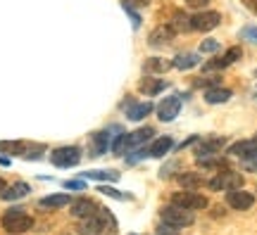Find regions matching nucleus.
<instances>
[{"instance_id":"nucleus-1","label":"nucleus","mask_w":257,"mask_h":235,"mask_svg":"<svg viewBox=\"0 0 257 235\" xmlns=\"http://www.w3.org/2000/svg\"><path fill=\"white\" fill-rule=\"evenodd\" d=\"M153 136H155V128H150V126L136 128V131H131V133H119L117 140L112 143V152L124 154V152H131V150H138V147H143Z\"/></svg>"},{"instance_id":"nucleus-2","label":"nucleus","mask_w":257,"mask_h":235,"mask_svg":"<svg viewBox=\"0 0 257 235\" xmlns=\"http://www.w3.org/2000/svg\"><path fill=\"white\" fill-rule=\"evenodd\" d=\"M3 228L12 235H19V233H27L34 228V216H29L27 211H22V209H10L3 214Z\"/></svg>"},{"instance_id":"nucleus-3","label":"nucleus","mask_w":257,"mask_h":235,"mask_svg":"<svg viewBox=\"0 0 257 235\" xmlns=\"http://www.w3.org/2000/svg\"><path fill=\"white\" fill-rule=\"evenodd\" d=\"M162 221H165L167 226L181 230V228H188L195 223V214H193L191 209L179 207V204H169V207L162 209Z\"/></svg>"},{"instance_id":"nucleus-4","label":"nucleus","mask_w":257,"mask_h":235,"mask_svg":"<svg viewBox=\"0 0 257 235\" xmlns=\"http://www.w3.org/2000/svg\"><path fill=\"white\" fill-rule=\"evenodd\" d=\"M210 190L219 192V190H236V188H243V176L238 171H231V169H221L214 178L207 181Z\"/></svg>"},{"instance_id":"nucleus-5","label":"nucleus","mask_w":257,"mask_h":235,"mask_svg":"<svg viewBox=\"0 0 257 235\" xmlns=\"http://www.w3.org/2000/svg\"><path fill=\"white\" fill-rule=\"evenodd\" d=\"M172 204H179L184 209H191V211H198V209H207L210 199L195 192V190H181V192H174L172 195Z\"/></svg>"},{"instance_id":"nucleus-6","label":"nucleus","mask_w":257,"mask_h":235,"mask_svg":"<svg viewBox=\"0 0 257 235\" xmlns=\"http://www.w3.org/2000/svg\"><path fill=\"white\" fill-rule=\"evenodd\" d=\"M50 162L60 166V169H69V166H76L81 162V150L76 145H64V147H57L50 152Z\"/></svg>"},{"instance_id":"nucleus-7","label":"nucleus","mask_w":257,"mask_h":235,"mask_svg":"<svg viewBox=\"0 0 257 235\" xmlns=\"http://www.w3.org/2000/svg\"><path fill=\"white\" fill-rule=\"evenodd\" d=\"M219 24H221V15L214 12V10H202V12H195L191 17V29L193 31H202V34L217 29Z\"/></svg>"},{"instance_id":"nucleus-8","label":"nucleus","mask_w":257,"mask_h":235,"mask_svg":"<svg viewBox=\"0 0 257 235\" xmlns=\"http://www.w3.org/2000/svg\"><path fill=\"white\" fill-rule=\"evenodd\" d=\"M172 147H174V140L169 136L165 138H157L153 145H148L143 152H138V154H131L128 157V162H138V159H143V157H165V154L172 152Z\"/></svg>"},{"instance_id":"nucleus-9","label":"nucleus","mask_w":257,"mask_h":235,"mask_svg":"<svg viewBox=\"0 0 257 235\" xmlns=\"http://www.w3.org/2000/svg\"><path fill=\"white\" fill-rule=\"evenodd\" d=\"M226 204H229L231 209H236V211H248V209L255 207V195L252 192H248V190H229L226 192Z\"/></svg>"},{"instance_id":"nucleus-10","label":"nucleus","mask_w":257,"mask_h":235,"mask_svg":"<svg viewBox=\"0 0 257 235\" xmlns=\"http://www.w3.org/2000/svg\"><path fill=\"white\" fill-rule=\"evenodd\" d=\"M179 112H181V100L176 98V95H169V98H165L160 105H157V119L160 121H174L176 117H179Z\"/></svg>"},{"instance_id":"nucleus-11","label":"nucleus","mask_w":257,"mask_h":235,"mask_svg":"<svg viewBox=\"0 0 257 235\" xmlns=\"http://www.w3.org/2000/svg\"><path fill=\"white\" fill-rule=\"evenodd\" d=\"M69 211H72V216L74 218H86V216H93L95 211H98V204L93 202V199L88 197H79V199H74L72 204H69Z\"/></svg>"},{"instance_id":"nucleus-12","label":"nucleus","mask_w":257,"mask_h":235,"mask_svg":"<svg viewBox=\"0 0 257 235\" xmlns=\"http://www.w3.org/2000/svg\"><path fill=\"white\" fill-rule=\"evenodd\" d=\"M226 145V140L219 136H214V138H205V140H200L198 143V147H195V154L198 157H212V154H217Z\"/></svg>"},{"instance_id":"nucleus-13","label":"nucleus","mask_w":257,"mask_h":235,"mask_svg":"<svg viewBox=\"0 0 257 235\" xmlns=\"http://www.w3.org/2000/svg\"><path fill=\"white\" fill-rule=\"evenodd\" d=\"M240 48H229L224 57H217V60H212V62L205 64V72H214V69H224V67H229V64L238 62L240 60Z\"/></svg>"},{"instance_id":"nucleus-14","label":"nucleus","mask_w":257,"mask_h":235,"mask_svg":"<svg viewBox=\"0 0 257 235\" xmlns=\"http://www.w3.org/2000/svg\"><path fill=\"white\" fill-rule=\"evenodd\" d=\"M229 154L233 157H240V159H250V157H257V140H238L229 147Z\"/></svg>"},{"instance_id":"nucleus-15","label":"nucleus","mask_w":257,"mask_h":235,"mask_svg":"<svg viewBox=\"0 0 257 235\" xmlns=\"http://www.w3.org/2000/svg\"><path fill=\"white\" fill-rule=\"evenodd\" d=\"M169 67H172V62L165 60V57H148L146 62H143V72L148 76H157V74L169 72Z\"/></svg>"},{"instance_id":"nucleus-16","label":"nucleus","mask_w":257,"mask_h":235,"mask_svg":"<svg viewBox=\"0 0 257 235\" xmlns=\"http://www.w3.org/2000/svg\"><path fill=\"white\" fill-rule=\"evenodd\" d=\"M38 204L43 209H62V207H69V204H72V197H69L67 192H55V195H46Z\"/></svg>"},{"instance_id":"nucleus-17","label":"nucleus","mask_w":257,"mask_h":235,"mask_svg":"<svg viewBox=\"0 0 257 235\" xmlns=\"http://www.w3.org/2000/svg\"><path fill=\"white\" fill-rule=\"evenodd\" d=\"M174 36H176L174 29L167 24V27H157L155 31L150 34V38H148V41H150V46L160 48V46H167V43H172V38H174Z\"/></svg>"},{"instance_id":"nucleus-18","label":"nucleus","mask_w":257,"mask_h":235,"mask_svg":"<svg viewBox=\"0 0 257 235\" xmlns=\"http://www.w3.org/2000/svg\"><path fill=\"white\" fill-rule=\"evenodd\" d=\"M29 192H31V188H29V183H15V185H10V188H5L3 192H0V197L5 199V202H15V199H22L27 197Z\"/></svg>"},{"instance_id":"nucleus-19","label":"nucleus","mask_w":257,"mask_h":235,"mask_svg":"<svg viewBox=\"0 0 257 235\" xmlns=\"http://www.w3.org/2000/svg\"><path fill=\"white\" fill-rule=\"evenodd\" d=\"M141 93H146V95H160V93L167 88V81H162V79H157V76H146L143 81H141Z\"/></svg>"},{"instance_id":"nucleus-20","label":"nucleus","mask_w":257,"mask_h":235,"mask_svg":"<svg viewBox=\"0 0 257 235\" xmlns=\"http://www.w3.org/2000/svg\"><path fill=\"white\" fill-rule=\"evenodd\" d=\"M231 91L229 88H221V86H212L205 91V102L207 105H221V102H229Z\"/></svg>"},{"instance_id":"nucleus-21","label":"nucleus","mask_w":257,"mask_h":235,"mask_svg":"<svg viewBox=\"0 0 257 235\" xmlns=\"http://www.w3.org/2000/svg\"><path fill=\"white\" fill-rule=\"evenodd\" d=\"M119 128H107V131H100L93 136V143H95V154H102L107 147H112V138L117 133Z\"/></svg>"},{"instance_id":"nucleus-22","label":"nucleus","mask_w":257,"mask_h":235,"mask_svg":"<svg viewBox=\"0 0 257 235\" xmlns=\"http://www.w3.org/2000/svg\"><path fill=\"white\" fill-rule=\"evenodd\" d=\"M198 64H200V55L195 53H179L172 60V67H176V69H193Z\"/></svg>"},{"instance_id":"nucleus-23","label":"nucleus","mask_w":257,"mask_h":235,"mask_svg":"<svg viewBox=\"0 0 257 235\" xmlns=\"http://www.w3.org/2000/svg\"><path fill=\"white\" fill-rule=\"evenodd\" d=\"M150 112H153V105H150V102L128 105V107H126V119H131V121H141V119H146Z\"/></svg>"},{"instance_id":"nucleus-24","label":"nucleus","mask_w":257,"mask_h":235,"mask_svg":"<svg viewBox=\"0 0 257 235\" xmlns=\"http://www.w3.org/2000/svg\"><path fill=\"white\" fill-rule=\"evenodd\" d=\"M202 183H205V178H202L200 173H195V171H188V173H181V176H179V185L186 188V190L200 188Z\"/></svg>"},{"instance_id":"nucleus-25","label":"nucleus","mask_w":257,"mask_h":235,"mask_svg":"<svg viewBox=\"0 0 257 235\" xmlns=\"http://www.w3.org/2000/svg\"><path fill=\"white\" fill-rule=\"evenodd\" d=\"M169 27L174 29V34H181V31H188L191 29V17L188 15H181V12H176L174 19H172V24Z\"/></svg>"},{"instance_id":"nucleus-26","label":"nucleus","mask_w":257,"mask_h":235,"mask_svg":"<svg viewBox=\"0 0 257 235\" xmlns=\"http://www.w3.org/2000/svg\"><path fill=\"white\" fill-rule=\"evenodd\" d=\"M83 178H91V181H119V173L117 171H86Z\"/></svg>"},{"instance_id":"nucleus-27","label":"nucleus","mask_w":257,"mask_h":235,"mask_svg":"<svg viewBox=\"0 0 257 235\" xmlns=\"http://www.w3.org/2000/svg\"><path fill=\"white\" fill-rule=\"evenodd\" d=\"M0 150H3V152H12V154H24V143L5 140V143H0Z\"/></svg>"},{"instance_id":"nucleus-28","label":"nucleus","mask_w":257,"mask_h":235,"mask_svg":"<svg viewBox=\"0 0 257 235\" xmlns=\"http://www.w3.org/2000/svg\"><path fill=\"white\" fill-rule=\"evenodd\" d=\"M219 43H217V41H212V38H207V41H202L200 43V53L202 55H207V53H217V50H219Z\"/></svg>"},{"instance_id":"nucleus-29","label":"nucleus","mask_w":257,"mask_h":235,"mask_svg":"<svg viewBox=\"0 0 257 235\" xmlns=\"http://www.w3.org/2000/svg\"><path fill=\"white\" fill-rule=\"evenodd\" d=\"M98 192L110 195V197H114V199H126L128 197V195H124V192H119V190H114V188H107V185H98Z\"/></svg>"},{"instance_id":"nucleus-30","label":"nucleus","mask_w":257,"mask_h":235,"mask_svg":"<svg viewBox=\"0 0 257 235\" xmlns=\"http://www.w3.org/2000/svg\"><path fill=\"white\" fill-rule=\"evenodd\" d=\"M121 8L126 10V15H128V17H131V22H134V29H138V27H141V15H138L136 10L131 8L128 3H121Z\"/></svg>"},{"instance_id":"nucleus-31","label":"nucleus","mask_w":257,"mask_h":235,"mask_svg":"<svg viewBox=\"0 0 257 235\" xmlns=\"http://www.w3.org/2000/svg\"><path fill=\"white\" fill-rule=\"evenodd\" d=\"M243 162V169L250 173H257V157H250V159H240Z\"/></svg>"},{"instance_id":"nucleus-32","label":"nucleus","mask_w":257,"mask_h":235,"mask_svg":"<svg viewBox=\"0 0 257 235\" xmlns=\"http://www.w3.org/2000/svg\"><path fill=\"white\" fill-rule=\"evenodd\" d=\"M240 36H245V38H250V41H255V43H257V27L240 29Z\"/></svg>"},{"instance_id":"nucleus-33","label":"nucleus","mask_w":257,"mask_h":235,"mask_svg":"<svg viewBox=\"0 0 257 235\" xmlns=\"http://www.w3.org/2000/svg\"><path fill=\"white\" fill-rule=\"evenodd\" d=\"M64 188H69V190H83V188H86V183H83V178H76V181H64Z\"/></svg>"},{"instance_id":"nucleus-34","label":"nucleus","mask_w":257,"mask_h":235,"mask_svg":"<svg viewBox=\"0 0 257 235\" xmlns=\"http://www.w3.org/2000/svg\"><path fill=\"white\" fill-rule=\"evenodd\" d=\"M160 235H176V228H172V226H160Z\"/></svg>"},{"instance_id":"nucleus-35","label":"nucleus","mask_w":257,"mask_h":235,"mask_svg":"<svg viewBox=\"0 0 257 235\" xmlns=\"http://www.w3.org/2000/svg\"><path fill=\"white\" fill-rule=\"evenodd\" d=\"M191 5H207V0H188Z\"/></svg>"},{"instance_id":"nucleus-36","label":"nucleus","mask_w":257,"mask_h":235,"mask_svg":"<svg viewBox=\"0 0 257 235\" xmlns=\"http://www.w3.org/2000/svg\"><path fill=\"white\" fill-rule=\"evenodd\" d=\"M0 164H3V166H10V159L8 157H0Z\"/></svg>"},{"instance_id":"nucleus-37","label":"nucleus","mask_w":257,"mask_h":235,"mask_svg":"<svg viewBox=\"0 0 257 235\" xmlns=\"http://www.w3.org/2000/svg\"><path fill=\"white\" fill-rule=\"evenodd\" d=\"M5 188H8V183H5V181H3V178H0V192H3V190H5Z\"/></svg>"},{"instance_id":"nucleus-38","label":"nucleus","mask_w":257,"mask_h":235,"mask_svg":"<svg viewBox=\"0 0 257 235\" xmlns=\"http://www.w3.org/2000/svg\"><path fill=\"white\" fill-rule=\"evenodd\" d=\"M98 235H114V230H102V233H98Z\"/></svg>"},{"instance_id":"nucleus-39","label":"nucleus","mask_w":257,"mask_h":235,"mask_svg":"<svg viewBox=\"0 0 257 235\" xmlns=\"http://www.w3.org/2000/svg\"><path fill=\"white\" fill-rule=\"evenodd\" d=\"M128 235H136V233H128Z\"/></svg>"}]
</instances>
